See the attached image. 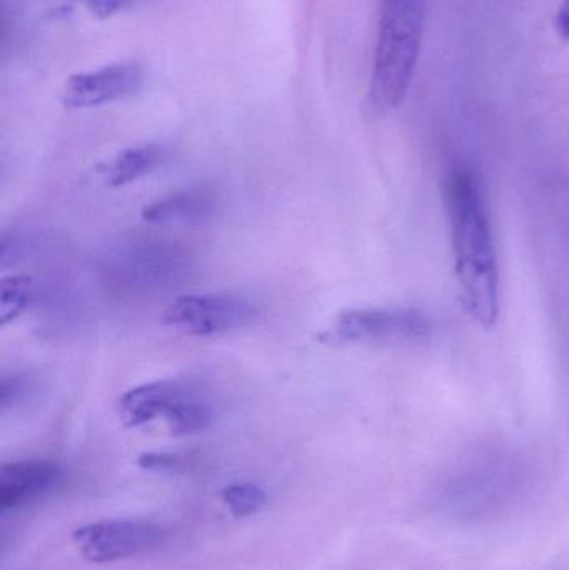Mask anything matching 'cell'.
I'll return each instance as SVG.
<instances>
[{"mask_svg": "<svg viewBox=\"0 0 569 570\" xmlns=\"http://www.w3.org/2000/svg\"><path fill=\"white\" fill-rule=\"evenodd\" d=\"M447 204L461 302L478 324L493 327L500 311V273L477 177L464 169L454 170L448 179Z\"/></svg>", "mask_w": 569, "mask_h": 570, "instance_id": "6da1fadb", "label": "cell"}, {"mask_svg": "<svg viewBox=\"0 0 569 570\" xmlns=\"http://www.w3.org/2000/svg\"><path fill=\"white\" fill-rule=\"evenodd\" d=\"M424 10V0H383L371 80L380 109H396L406 99L420 60Z\"/></svg>", "mask_w": 569, "mask_h": 570, "instance_id": "7a4b0ae2", "label": "cell"}, {"mask_svg": "<svg viewBox=\"0 0 569 570\" xmlns=\"http://www.w3.org/2000/svg\"><path fill=\"white\" fill-rule=\"evenodd\" d=\"M256 315V305L239 295L187 294L167 305L164 322L183 334L209 337L246 327Z\"/></svg>", "mask_w": 569, "mask_h": 570, "instance_id": "3957f363", "label": "cell"}, {"mask_svg": "<svg viewBox=\"0 0 569 570\" xmlns=\"http://www.w3.org/2000/svg\"><path fill=\"white\" fill-rule=\"evenodd\" d=\"M431 322L413 308H357L337 315L327 337L344 344H408L428 337Z\"/></svg>", "mask_w": 569, "mask_h": 570, "instance_id": "277c9868", "label": "cell"}, {"mask_svg": "<svg viewBox=\"0 0 569 570\" xmlns=\"http://www.w3.org/2000/svg\"><path fill=\"white\" fill-rule=\"evenodd\" d=\"M144 82L137 62H116L87 72L73 73L63 83L62 104L69 109H94L129 99Z\"/></svg>", "mask_w": 569, "mask_h": 570, "instance_id": "5b68a950", "label": "cell"}, {"mask_svg": "<svg viewBox=\"0 0 569 570\" xmlns=\"http://www.w3.org/2000/svg\"><path fill=\"white\" fill-rule=\"evenodd\" d=\"M72 539L87 561L110 562L154 548L163 539V531L144 522L104 521L77 529Z\"/></svg>", "mask_w": 569, "mask_h": 570, "instance_id": "8992f818", "label": "cell"}, {"mask_svg": "<svg viewBox=\"0 0 569 570\" xmlns=\"http://www.w3.org/2000/svg\"><path fill=\"white\" fill-rule=\"evenodd\" d=\"M186 271V256L164 244H136L116 254L107 266V273L127 287H159L176 283Z\"/></svg>", "mask_w": 569, "mask_h": 570, "instance_id": "52a82bcc", "label": "cell"}, {"mask_svg": "<svg viewBox=\"0 0 569 570\" xmlns=\"http://www.w3.org/2000/svg\"><path fill=\"white\" fill-rule=\"evenodd\" d=\"M60 479V469L49 461H20L0 468V509H12L42 492Z\"/></svg>", "mask_w": 569, "mask_h": 570, "instance_id": "ba28073f", "label": "cell"}, {"mask_svg": "<svg viewBox=\"0 0 569 570\" xmlns=\"http://www.w3.org/2000/svg\"><path fill=\"white\" fill-rule=\"evenodd\" d=\"M216 207V194L199 187L150 203L144 207L143 219L156 226H196L209 220Z\"/></svg>", "mask_w": 569, "mask_h": 570, "instance_id": "9c48e42d", "label": "cell"}, {"mask_svg": "<svg viewBox=\"0 0 569 570\" xmlns=\"http://www.w3.org/2000/svg\"><path fill=\"white\" fill-rule=\"evenodd\" d=\"M179 382L157 381L130 389L120 397L119 412L129 428H139L147 422L166 417L169 409L186 394Z\"/></svg>", "mask_w": 569, "mask_h": 570, "instance_id": "30bf717a", "label": "cell"}, {"mask_svg": "<svg viewBox=\"0 0 569 570\" xmlns=\"http://www.w3.org/2000/svg\"><path fill=\"white\" fill-rule=\"evenodd\" d=\"M164 159H166V150L157 144L129 147L104 166V180L109 187L127 186L159 169Z\"/></svg>", "mask_w": 569, "mask_h": 570, "instance_id": "8fae6325", "label": "cell"}, {"mask_svg": "<svg viewBox=\"0 0 569 570\" xmlns=\"http://www.w3.org/2000/svg\"><path fill=\"white\" fill-rule=\"evenodd\" d=\"M166 422L174 435H189L204 431L213 422V411L209 405L197 401L189 391L169 409Z\"/></svg>", "mask_w": 569, "mask_h": 570, "instance_id": "7c38bea8", "label": "cell"}, {"mask_svg": "<svg viewBox=\"0 0 569 570\" xmlns=\"http://www.w3.org/2000/svg\"><path fill=\"white\" fill-rule=\"evenodd\" d=\"M36 297V284L27 276H9L0 281V325L22 315Z\"/></svg>", "mask_w": 569, "mask_h": 570, "instance_id": "4fadbf2b", "label": "cell"}, {"mask_svg": "<svg viewBox=\"0 0 569 570\" xmlns=\"http://www.w3.org/2000/svg\"><path fill=\"white\" fill-rule=\"evenodd\" d=\"M224 504L233 512L234 518H247L266 504L263 489L253 484H233L220 492Z\"/></svg>", "mask_w": 569, "mask_h": 570, "instance_id": "5bb4252c", "label": "cell"}, {"mask_svg": "<svg viewBox=\"0 0 569 570\" xmlns=\"http://www.w3.org/2000/svg\"><path fill=\"white\" fill-rule=\"evenodd\" d=\"M30 391V382L22 375H10L3 377L0 382V405L3 411L19 404L22 399L27 397Z\"/></svg>", "mask_w": 569, "mask_h": 570, "instance_id": "9a60e30c", "label": "cell"}, {"mask_svg": "<svg viewBox=\"0 0 569 570\" xmlns=\"http://www.w3.org/2000/svg\"><path fill=\"white\" fill-rule=\"evenodd\" d=\"M96 19H109L129 9L136 0H73Z\"/></svg>", "mask_w": 569, "mask_h": 570, "instance_id": "2e32d148", "label": "cell"}, {"mask_svg": "<svg viewBox=\"0 0 569 570\" xmlns=\"http://www.w3.org/2000/svg\"><path fill=\"white\" fill-rule=\"evenodd\" d=\"M137 465L144 471H173L179 465V458L164 452H144L137 458Z\"/></svg>", "mask_w": 569, "mask_h": 570, "instance_id": "e0dca14e", "label": "cell"}, {"mask_svg": "<svg viewBox=\"0 0 569 570\" xmlns=\"http://www.w3.org/2000/svg\"><path fill=\"white\" fill-rule=\"evenodd\" d=\"M555 27H557L558 36L563 40H569V0L561 2L555 17Z\"/></svg>", "mask_w": 569, "mask_h": 570, "instance_id": "ac0fdd59", "label": "cell"}]
</instances>
